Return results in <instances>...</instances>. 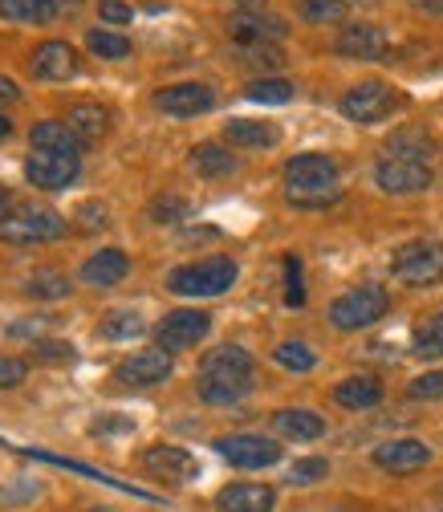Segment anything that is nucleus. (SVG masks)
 Segmentation results:
<instances>
[{
	"label": "nucleus",
	"instance_id": "f257e3e1",
	"mask_svg": "<svg viewBox=\"0 0 443 512\" xmlns=\"http://www.w3.org/2000/svg\"><path fill=\"white\" fill-rule=\"evenodd\" d=\"M196 391L212 407H232L252 391V354L244 346H216L200 358Z\"/></svg>",
	"mask_w": 443,
	"mask_h": 512
},
{
	"label": "nucleus",
	"instance_id": "f03ea898",
	"mask_svg": "<svg viewBox=\"0 0 443 512\" xmlns=\"http://www.w3.org/2000/svg\"><path fill=\"white\" fill-rule=\"evenodd\" d=\"M338 163L322 151H305L285 163V196L293 208H330L338 200Z\"/></svg>",
	"mask_w": 443,
	"mask_h": 512
},
{
	"label": "nucleus",
	"instance_id": "7ed1b4c3",
	"mask_svg": "<svg viewBox=\"0 0 443 512\" xmlns=\"http://www.w3.org/2000/svg\"><path fill=\"white\" fill-rule=\"evenodd\" d=\"M240 269L228 256H208V261H196V265H179L167 273V289L179 293V297H220L236 285Z\"/></svg>",
	"mask_w": 443,
	"mask_h": 512
},
{
	"label": "nucleus",
	"instance_id": "20e7f679",
	"mask_svg": "<svg viewBox=\"0 0 443 512\" xmlns=\"http://www.w3.org/2000/svg\"><path fill=\"white\" fill-rule=\"evenodd\" d=\"M391 293L383 285H354L330 301V326L334 330H366L378 317H387Z\"/></svg>",
	"mask_w": 443,
	"mask_h": 512
},
{
	"label": "nucleus",
	"instance_id": "39448f33",
	"mask_svg": "<svg viewBox=\"0 0 443 512\" xmlns=\"http://www.w3.org/2000/svg\"><path fill=\"white\" fill-rule=\"evenodd\" d=\"M391 273L395 281L411 289H427L443 281V244L439 240H407L391 256Z\"/></svg>",
	"mask_w": 443,
	"mask_h": 512
},
{
	"label": "nucleus",
	"instance_id": "423d86ee",
	"mask_svg": "<svg viewBox=\"0 0 443 512\" xmlns=\"http://www.w3.org/2000/svg\"><path fill=\"white\" fill-rule=\"evenodd\" d=\"M66 236V220L49 208H13L9 216H0V240L5 244H45Z\"/></svg>",
	"mask_w": 443,
	"mask_h": 512
},
{
	"label": "nucleus",
	"instance_id": "0eeeda50",
	"mask_svg": "<svg viewBox=\"0 0 443 512\" xmlns=\"http://www.w3.org/2000/svg\"><path fill=\"white\" fill-rule=\"evenodd\" d=\"M399 106H403V98L387 82H358L354 90L342 94V114L350 122H362V126H374V122L391 118Z\"/></svg>",
	"mask_w": 443,
	"mask_h": 512
},
{
	"label": "nucleus",
	"instance_id": "6e6552de",
	"mask_svg": "<svg viewBox=\"0 0 443 512\" xmlns=\"http://www.w3.org/2000/svg\"><path fill=\"white\" fill-rule=\"evenodd\" d=\"M435 179L431 163L423 159H403V155H383L374 163V183L387 191V196H415V191H427Z\"/></svg>",
	"mask_w": 443,
	"mask_h": 512
},
{
	"label": "nucleus",
	"instance_id": "1a4fd4ad",
	"mask_svg": "<svg viewBox=\"0 0 443 512\" xmlns=\"http://www.w3.org/2000/svg\"><path fill=\"white\" fill-rule=\"evenodd\" d=\"M208 330H212V317L204 309H171L155 326V342H159V350L179 354V350L200 346L208 338Z\"/></svg>",
	"mask_w": 443,
	"mask_h": 512
},
{
	"label": "nucleus",
	"instance_id": "9d476101",
	"mask_svg": "<svg viewBox=\"0 0 443 512\" xmlns=\"http://www.w3.org/2000/svg\"><path fill=\"white\" fill-rule=\"evenodd\" d=\"M216 452L232 464V468H244V472H257V468H273L281 460V443L269 439V435H224L216 439Z\"/></svg>",
	"mask_w": 443,
	"mask_h": 512
},
{
	"label": "nucleus",
	"instance_id": "9b49d317",
	"mask_svg": "<svg viewBox=\"0 0 443 512\" xmlns=\"http://www.w3.org/2000/svg\"><path fill=\"white\" fill-rule=\"evenodd\" d=\"M175 370V358L159 346L151 350H135L131 358H122L114 366V378L122 382V387H159V382H167Z\"/></svg>",
	"mask_w": 443,
	"mask_h": 512
},
{
	"label": "nucleus",
	"instance_id": "f8f14e48",
	"mask_svg": "<svg viewBox=\"0 0 443 512\" xmlns=\"http://www.w3.org/2000/svg\"><path fill=\"white\" fill-rule=\"evenodd\" d=\"M78 167L82 159L78 155H53V151H33L25 159V179L33 187H45V191H61L78 179Z\"/></svg>",
	"mask_w": 443,
	"mask_h": 512
},
{
	"label": "nucleus",
	"instance_id": "ddd939ff",
	"mask_svg": "<svg viewBox=\"0 0 443 512\" xmlns=\"http://www.w3.org/2000/svg\"><path fill=\"white\" fill-rule=\"evenodd\" d=\"M143 468L159 480H171V484H187L200 476V464L187 447H175V443H155L143 452Z\"/></svg>",
	"mask_w": 443,
	"mask_h": 512
},
{
	"label": "nucleus",
	"instance_id": "4468645a",
	"mask_svg": "<svg viewBox=\"0 0 443 512\" xmlns=\"http://www.w3.org/2000/svg\"><path fill=\"white\" fill-rule=\"evenodd\" d=\"M155 106L171 118H196V114H208L216 106V94L204 82H175V86H163L155 94Z\"/></svg>",
	"mask_w": 443,
	"mask_h": 512
},
{
	"label": "nucleus",
	"instance_id": "2eb2a0df",
	"mask_svg": "<svg viewBox=\"0 0 443 512\" xmlns=\"http://www.w3.org/2000/svg\"><path fill=\"white\" fill-rule=\"evenodd\" d=\"M334 49H338L342 57H350V61H383L387 49H391V41H387V33L378 29V25L358 21V25H346V29L338 33Z\"/></svg>",
	"mask_w": 443,
	"mask_h": 512
},
{
	"label": "nucleus",
	"instance_id": "dca6fc26",
	"mask_svg": "<svg viewBox=\"0 0 443 512\" xmlns=\"http://www.w3.org/2000/svg\"><path fill=\"white\" fill-rule=\"evenodd\" d=\"M29 70L41 82H70L78 74V49L70 41H45L33 49Z\"/></svg>",
	"mask_w": 443,
	"mask_h": 512
},
{
	"label": "nucleus",
	"instance_id": "f3484780",
	"mask_svg": "<svg viewBox=\"0 0 443 512\" xmlns=\"http://www.w3.org/2000/svg\"><path fill=\"white\" fill-rule=\"evenodd\" d=\"M228 37L236 45H273L285 37V21L281 17H269V13H257V9H240L228 17Z\"/></svg>",
	"mask_w": 443,
	"mask_h": 512
},
{
	"label": "nucleus",
	"instance_id": "a211bd4d",
	"mask_svg": "<svg viewBox=\"0 0 443 512\" xmlns=\"http://www.w3.org/2000/svg\"><path fill=\"white\" fill-rule=\"evenodd\" d=\"M431 460V447L423 439H387L374 447V464L387 472H411Z\"/></svg>",
	"mask_w": 443,
	"mask_h": 512
},
{
	"label": "nucleus",
	"instance_id": "6ab92c4d",
	"mask_svg": "<svg viewBox=\"0 0 443 512\" xmlns=\"http://www.w3.org/2000/svg\"><path fill=\"white\" fill-rule=\"evenodd\" d=\"M216 508L220 512H273L277 492L269 484H228L216 492Z\"/></svg>",
	"mask_w": 443,
	"mask_h": 512
},
{
	"label": "nucleus",
	"instance_id": "aec40b11",
	"mask_svg": "<svg viewBox=\"0 0 443 512\" xmlns=\"http://www.w3.org/2000/svg\"><path fill=\"white\" fill-rule=\"evenodd\" d=\"M29 143H33V151L78 155V159H82V151H86V143L70 131L66 118H45V122H37V126H33V135H29Z\"/></svg>",
	"mask_w": 443,
	"mask_h": 512
},
{
	"label": "nucleus",
	"instance_id": "412c9836",
	"mask_svg": "<svg viewBox=\"0 0 443 512\" xmlns=\"http://www.w3.org/2000/svg\"><path fill=\"white\" fill-rule=\"evenodd\" d=\"M224 139L232 147H244V151H265V147H277L281 143V131L273 122H257V118H232L224 126Z\"/></svg>",
	"mask_w": 443,
	"mask_h": 512
},
{
	"label": "nucleus",
	"instance_id": "4be33fe9",
	"mask_svg": "<svg viewBox=\"0 0 443 512\" xmlns=\"http://www.w3.org/2000/svg\"><path fill=\"white\" fill-rule=\"evenodd\" d=\"M126 269H131V261H126L122 248H102L82 265V281L94 285V289H110V285H118L126 277Z\"/></svg>",
	"mask_w": 443,
	"mask_h": 512
},
{
	"label": "nucleus",
	"instance_id": "5701e85b",
	"mask_svg": "<svg viewBox=\"0 0 443 512\" xmlns=\"http://www.w3.org/2000/svg\"><path fill=\"white\" fill-rule=\"evenodd\" d=\"M334 403L346 407V411H366L374 403H383V382L370 378V374H354V378H342L334 387Z\"/></svg>",
	"mask_w": 443,
	"mask_h": 512
},
{
	"label": "nucleus",
	"instance_id": "b1692460",
	"mask_svg": "<svg viewBox=\"0 0 443 512\" xmlns=\"http://www.w3.org/2000/svg\"><path fill=\"white\" fill-rule=\"evenodd\" d=\"M273 427L285 435V439H322L326 435V419L318 411H309V407H281L273 415Z\"/></svg>",
	"mask_w": 443,
	"mask_h": 512
},
{
	"label": "nucleus",
	"instance_id": "393cba45",
	"mask_svg": "<svg viewBox=\"0 0 443 512\" xmlns=\"http://www.w3.org/2000/svg\"><path fill=\"white\" fill-rule=\"evenodd\" d=\"M66 126L90 147V143H98V139L110 131V110H106V106H94V102H78V106H70Z\"/></svg>",
	"mask_w": 443,
	"mask_h": 512
},
{
	"label": "nucleus",
	"instance_id": "a878e982",
	"mask_svg": "<svg viewBox=\"0 0 443 512\" xmlns=\"http://www.w3.org/2000/svg\"><path fill=\"white\" fill-rule=\"evenodd\" d=\"M236 167H240V159H236L228 147H220V143H200V147H192V171L204 175V179H224V175H232Z\"/></svg>",
	"mask_w": 443,
	"mask_h": 512
},
{
	"label": "nucleus",
	"instance_id": "bb28decb",
	"mask_svg": "<svg viewBox=\"0 0 443 512\" xmlns=\"http://www.w3.org/2000/svg\"><path fill=\"white\" fill-rule=\"evenodd\" d=\"M106 342H135L147 334V322H143V313L139 309H114L102 317V330H98Z\"/></svg>",
	"mask_w": 443,
	"mask_h": 512
},
{
	"label": "nucleus",
	"instance_id": "cd10ccee",
	"mask_svg": "<svg viewBox=\"0 0 443 512\" xmlns=\"http://www.w3.org/2000/svg\"><path fill=\"white\" fill-rule=\"evenodd\" d=\"M0 17L17 25H49L57 17L53 0H0Z\"/></svg>",
	"mask_w": 443,
	"mask_h": 512
},
{
	"label": "nucleus",
	"instance_id": "c85d7f7f",
	"mask_svg": "<svg viewBox=\"0 0 443 512\" xmlns=\"http://www.w3.org/2000/svg\"><path fill=\"white\" fill-rule=\"evenodd\" d=\"M346 13H350L346 0H297V17L305 25H338L346 21Z\"/></svg>",
	"mask_w": 443,
	"mask_h": 512
},
{
	"label": "nucleus",
	"instance_id": "c756f323",
	"mask_svg": "<svg viewBox=\"0 0 443 512\" xmlns=\"http://www.w3.org/2000/svg\"><path fill=\"white\" fill-rule=\"evenodd\" d=\"M25 293L37 297V301H57L70 293V277L57 273V269H37L29 281H25Z\"/></svg>",
	"mask_w": 443,
	"mask_h": 512
},
{
	"label": "nucleus",
	"instance_id": "7c9ffc66",
	"mask_svg": "<svg viewBox=\"0 0 443 512\" xmlns=\"http://www.w3.org/2000/svg\"><path fill=\"white\" fill-rule=\"evenodd\" d=\"M411 354H419V358H443V309L435 317H427V322L415 330Z\"/></svg>",
	"mask_w": 443,
	"mask_h": 512
},
{
	"label": "nucleus",
	"instance_id": "2f4dec72",
	"mask_svg": "<svg viewBox=\"0 0 443 512\" xmlns=\"http://www.w3.org/2000/svg\"><path fill=\"white\" fill-rule=\"evenodd\" d=\"M86 45H90V53H94V57H106V61H122V57H131V37L110 33V29H90Z\"/></svg>",
	"mask_w": 443,
	"mask_h": 512
},
{
	"label": "nucleus",
	"instance_id": "473e14b6",
	"mask_svg": "<svg viewBox=\"0 0 443 512\" xmlns=\"http://www.w3.org/2000/svg\"><path fill=\"white\" fill-rule=\"evenodd\" d=\"M244 98H252V102H273V106H285V102H293V82H285V78H257V82H248Z\"/></svg>",
	"mask_w": 443,
	"mask_h": 512
},
{
	"label": "nucleus",
	"instance_id": "72a5a7b5",
	"mask_svg": "<svg viewBox=\"0 0 443 512\" xmlns=\"http://www.w3.org/2000/svg\"><path fill=\"white\" fill-rule=\"evenodd\" d=\"M387 155H403V159H423V163H431L435 147H431L427 135H419V131H403V135H395V139L387 143Z\"/></svg>",
	"mask_w": 443,
	"mask_h": 512
},
{
	"label": "nucleus",
	"instance_id": "f704fd0d",
	"mask_svg": "<svg viewBox=\"0 0 443 512\" xmlns=\"http://www.w3.org/2000/svg\"><path fill=\"white\" fill-rule=\"evenodd\" d=\"M273 358H277V366H285V370H293V374H305V370L318 366V354H313L305 342H281V346L273 350Z\"/></svg>",
	"mask_w": 443,
	"mask_h": 512
},
{
	"label": "nucleus",
	"instance_id": "c9c22d12",
	"mask_svg": "<svg viewBox=\"0 0 443 512\" xmlns=\"http://www.w3.org/2000/svg\"><path fill=\"white\" fill-rule=\"evenodd\" d=\"M187 216H192V204L183 196H159L147 208V220H155V224H183Z\"/></svg>",
	"mask_w": 443,
	"mask_h": 512
},
{
	"label": "nucleus",
	"instance_id": "e433bc0d",
	"mask_svg": "<svg viewBox=\"0 0 443 512\" xmlns=\"http://www.w3.org/2000/svg\"><path fill=\"white\" fill-rule=\"evenodd\" d=\"M330 476V464L326 460H318V456H309V460H297L293 468H289V484H318V480H326Z\"/></svg>",
	"mask_w": 443,
	"mask_h": 512
},
{
	"label": "nucleus",
	"instance_id": "4c0bfd02",
	"mask_svg": "<svg viewBox=\"0 0 443 512\" xmlns=\"http://www.w3.org/2000/svg\"><path fill=\"white\" fill-rule=\"evenodd\" d=\"M285 305H305V285H301V261H297V252L285 256Z\"/></svg>",
	"mask_w": 443,
	"mask_h": 512
},
{
	"label": "nucleus",
	"instance_id": "58836bf2",
	"mask_svg": "<svg viewBox=\"0 0 443 512\" xmlns=\"http://www.w3.org/2000/svg\"><path fill=\"white\" fill-rule=\"evenodd\" d=\"M240 61H248V66L277 70L285 57H281V49H277V45H240Z\"/></svg>",
	"mask_w": 443,
	"mask_h": 512
},
{
	"label": "nucleus",
	"instance_id": "ea45409f",
	"mask_svg": "<svg viewBox=\"0 0 443 512\" xmlns=\"http://www.w3.org/2000/svg\"><path fill=\"white\" fill-rule=\"evenodd\" d=\"M25 374H29V362H25V358H13V354L5 358V354H0V391L21 387Z\"/></svg>",
	"mask_w": 443,
	"mask_h": 512
},
{
	"label": "nucleus",
	"instance_id": "a19ab883",
	"mask_svg": "<svg viewBox=\"0 0 443 512\" xmlns=\"http://www.w3.org/2000/svg\"><path fill=\"white\" fill-rule=\"evenodd\" d=\"M411 399H443V370L419 374V378L411 382Z\"/></svg>",
	"mask_w": 443,
	"mask_h": 512
},
{
	"label": "nucleus",
	"instance_id": "79ce46f5",
	"mask_svg": "<svg viewBox=\"0 0 443 512\" xmlns=\"http://www.w3.org/2000/svg\"><path fill=\"white\" fill-rule=\"evenodd\" d=\"M98 17H102L106 25H131L135 9L122 5V0H98Z\"/></svg>",
	"mask_w": 443,
	"mask_h": 512
},
{
	"label": "nucleus",
	"instance_id": "37998d69",
	"mask_svg": "<svg viewBox=\"0 0 443 512\" xmlns=\"http://www.w3.org/2000/svg\"><path fill=\"white\" fill-rule=\"evenodd\" d=\"M33 350H37L41 362H70L74 358V346L70 342H37Z\"/></svg>",
	"mask_w": 443,
	"mask_h": 512
},
{
	"label": "nucleus",
	"instance_id": "c03bdc74",
	"mask_svg": "<svg viewBox=\"0 0 443 512\" xmlns=\"http://www.w3.org/2000/svg\"><path fill=\"white\" fill-rule=\"evenodd\" d=\"M78 216L86 220V228H98V224H106V208H102V204H82V208H78Z\"/></svg>",
	"mask_w": 443,
	"mask_h": 512
},
{
	"label": "nucleus",
	"instance_id": "a18cd8bd",
	"mask_svg": "<svg viewBox=\"0 0 443 512\" xmlns=\"http://www.w3.org/2000/svg\"><path fill=\"white\" fill-rule=\"evenodd\" d=\"M106 431H131V419H98L94 435H106Z\"/></svg>",
	"mask_w": 443,
	"mask_h": 512
},
{
	"label": "nucleus",
	"instance_id": "49530a36",
	"mask_svg": "<svg viewBox=\"0 0 443 512\" xmlns=\"http://www.w3.org/2000/svg\"><path fill=\"white\" fill-rule=\"evenodd\" d=\"M17 98H21L17 82H13V78H0V106H9V102H17Z\"/></svg>",
	"mask_w": 443,
	"mask_h": 512
},
{
	"label": "nucleus",
	"instance_id": "de8ad7c7",
	"mask_svg": "<svg viewBox=\"0 0 443 512\" xmlns=\"http://www.w3.org/2000/svg\"><path fill=\"white\" fill-rule=\"evenodd\" d=\"M45 326H49V322H45V317H37V322H17V326H13L9 334H17V338H25V334H41Z\"/></svg>",
	"mask_w": 443,
	"mask_h": 512
},
{
	"label": "nucleus",
	"instance_id": "09e8293b",
	"mask_svg": "<svg viewBox=\"0 0 443 512\" xmlns=\"http://www.w3.org/2000/svg\"><path fill=\"white\" fill-rule=\"evenodd\" d=\"M419 9H427V13H443V0H415Z\"/></svg>",
	"mask_w": 443,
	"mask_h": 512
},
{
	"label": "nucleus",
	"instance_id": "8fccbe9b",
	"mask_svg": "<svg viewBox=\"0 0 443 512\" xmlns=\"http://www.w3.org/2000/svg\"><path fill=\"white\" fill-rule=\"evenodd\" d=\"M13 135V122H9V114H0V139H9Z\"/></svg>",
	"mask_w": 443,
	"mask_h": 512
},
{
	"label": "nucleus",
	"instance_id": "3c124183",
	"mask_svg": "<svg viewBox=\"0 0 443 512\" xmlns=\"http://www.w3.org/2000/svg\"><path fill=\"white\" fill-rule=\"evenodd\" d=\"M13 204V196H9V187H0V216H5V208Z\"/></svg>",
	"mask_w": 443,
	"mask_h": 512
},
{
	"label": "nucleus",
	"instance_id": "603ef678",
	"mask_svg": "<svg viewBox=\"0 0 443 512\" xmlns=\"http://www.w3.org/2000/svg\"><path fill=\"white\" fill-rule=\"evenodd\" d=\"M240 9H257V5H265V0H236Z\"/></svg>",
	"mask_w": 443,
	"mask_h": 512
},
{
	"label": "nucleus",
	"instance_id": "864d4df0",
	"mask_svg": "<svg viewBox=\"0 0 443 512\" xmlns=\"http://www.w3.org/2000/svg\"><path fill=\"white\" fill-rule=\"evenodd\" d=\"M90 512H110V508H90Z\"/></svg>",
	"mask_w": 443,
	"mask_h": 512
}]
</instances>
